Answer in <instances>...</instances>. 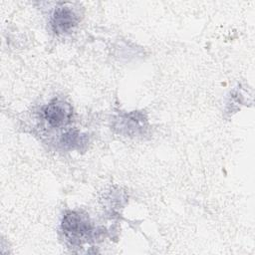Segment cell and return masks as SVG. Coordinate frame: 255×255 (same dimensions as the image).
I'll use <instances>...</instances> for the list:
<instances>
[{"mask_svg": "<svg viewBox=\"0 0 255 255\" xmlns=\"http://www.w3.org/2000/svg\"><path fill=\"white\" fill-rule=\"evenodd\" d=\"M62 227L66 236L73 241H80L91 232L89 221L76 212H70L64 217Z\"/></svg>", "mask_w": 255, "mask_h": 255, "instance_id": "1", "label": "cell"}, {"mask_svg": "<svg viewBox=\"0 0 255 255\" xmlns=\"http://www.w3.org/2000/svg\"><path fill=\"white\" fill-rule=\"evenodd\" d=\"M71 113L72 110L68 104L63 102H54L45 108L44 117L51 126L59 127L69 121Z\"/></svg>", "mask_w": 255, "mask_h": 255, "instance_id": "2", "label": "cell"}, {"mask_svg": "<svg viewBox=\"0 0 255 255\" xmlns=\"http://www.w3.org/2000/svg\"><path fill=\"white\" fill-rule=\"evenodd\" d=\"M76 24V15L68 7L58 8L52 19L53 30L57 33H64Z\"/></svg>", "mask_w": 255, "mask_h": 255, "instance_id": "3", "label": "cell"}, {"mask_svg": "<svg viewBox=\"0 0 255 255\" xmlns=\"http://www.w3.org/2000/svg\"><path fill=\"white\" fill-rule=\"evenodd\" d=\"M63 141L65 144H69V145H74L77 144L79 141V134L75 133V132H70L64 135L63 137Z\"/></svg>", "mask_w": 255, "mask_h": 255, "instance_id": "4", "label": "cell"}]
</instances>
